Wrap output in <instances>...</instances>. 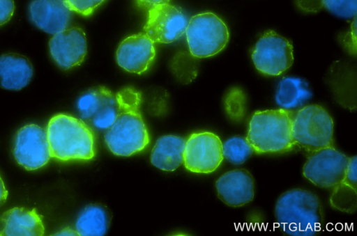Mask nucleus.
Listing matches in <instances>:
<instances>
[{
  "mask_svg": "<svg viewBox=\"0 0 357 236\" xmlns=\"http://www.w3.org/2000/svg\"><path fill=\"white\" fill-rule=\"evenodd\" d=\"M56 235H78L77 232L76 230H73L70 228H65L62 230H61L59 232H58Z\"/></svg>",
  "mask_w": 357,
  "mask_h": 236,
  "instance_id": "nucleus-31",
  "label": "nucleus"
},
{
  "mask_svg": "<svg viewBox=\"0 0 357 236\" xmlns=\"http://www.w3.org/2000/svg\"><path fill=\"white\" fill-rule=\"evenodd\" d=\"M105 0H64L68 8L83 16L91 15Z\"/></svg>",
  "mask_w": 357,
  "mask_h": 236,
  "instance_id": "nucleus-27",
  "label": "nucleus"
},
{
  "mask_svg": "<svg viewBox=\"0 0 357 236\" xmlns=\"http://www.w3.org/2000/svg\"><path fill=\"white\" fill-rule=\"evenodd\" d=\"M275 216L282 231L291 236L316 235L324 221L319 198L302 189H293L281 194L275 203Z\"/></svg>",
  "mask_w": 357,
  "mask_h": 236,
  "instance_id": "nucleus-2",
  "label": "nucleus"
},
{
  "mask_svg": "<svg viewBox=\"0 0 357 236\" xmlns=\"http://www.w3.org/2000/svg\"><path fill=\"white\" fill-rule=\"evenodd\" d=\"M155 57L154 42L144 32L123 39L116 53L118 65L124 70L137 74L146 72Z\"/></svg>",
  "mask_w": 357,
  "mask_h": 236,
  "instance_id": "nucleus-12",
  "label": "nucleus"
},
{
  "mask_svg": "<svg viewBox=\"0 0 357 236\" xmlns=\"http://www.w3.org/2000/svg\"><path fill=\"white\" fill-rule=\"evenodd\" d=\"M13 153L17 163L27 171L46 165L51 157L46 130L36 124L20 128L14 139Z\"/></svg>",
  "mask_w": 357,
  "mask_h": 236,
  "instance_id": "nucleus-10",
  "label": "nucleus"
},
{
  "mask_svg": "<svg viewBox=\"0 0 357 236\" xmlns=\"http://www.w3.org/2000/svg\"><path fill=\"white\" fill-rule=\"evenodd\" d=\"M33 76V66L24 56L7 53L0 56V87L19 91L25 87Z\"/></svg>",
  "mask_w": 357,
  "mask_h": 236,
  "instance_id": "nucleus-17",
  "label": "nucleus"
},
{
  "mask_svg": "<svg viewBox=\"0 0 357 236\" xmlns=\"http://www.w3.org/2000/svg\"><path fill=\"white\" fill-rule=\"evenodd\" d=\"M185 140L175 135L160 137L152 150L151 162L156 168L164 171H174L183 162Z\"/></svg>",
  "mask_w": 357,
  "mask_h": 236,
  "instance_id": "nucleus-19",
  "label": "nucleus"
},
{
  "mask_svg": "<svg viewBox=\"0 0 357 236\" xmlns=\"http://www.w3.org/2000/svg\"><path fill=\"white\" fill-rule=\"evenodd\" d=\"M14 10L13 0H0V25L7 23L11 19Z\"/></svg>",
  "mask_w": 357,
  "mask_h": 236,
  "instance_id": "nucleus-28",
  "label": "nucleus"
},
{
  "mask_svg": "<svg viewBox=\"0 0 357 236\" xmlns=\"http://www.w3.org/2000/svg\"><path fill=\"white\" fill-rule=\"evenodd\" d=\"M170 0H136L137 5L146 9H150L152 7L169 3Z\"/></svg>",
  "mask_w": 357,
  "mask_h": 236,
  "instance_id": "nucleus-29",
  "label": "nucleus"
},
{
  "mask_svg": "<svg viewBox=\"0 0 357 236\" xmlns=\"http://www.w3.org/2000/svg\"><path fill=\"white\" fill-rule=\"evenodd\" d=\"M253 152L251 145L245 137L233 136L222 143L224 158L234 164L244 163Z\"/></svg>",
  "mask_w": 357,
  "mask_h": 236,
  "instance_id": "nucleus-25",
  "label": "nucleus"
},
{
  "mask_svg": "<svg viewBox=\"0 0 357 236\" xmlns=\"http://www.w3.org/2000/svg\"><path fill=\"white\" fill-rule=\"evenodd\" d=\"M298 8L305 12H317L324 8L342 18L355 17L357 0H296Z\"/></svg>",
  "mask_w": 357,
  "mask_h": 236,
  "instance_id": "nucleus-22",
  "label": "nucleus"
},
{
  "mask_svg": "<svg viewBox=\"0 0 357 236\" xmlns=\"http://www.w3.org/2000/svg\"><path fill=\"white\" fill-rule=\"evenodd\" d=\"M251 56L259 72L278 76L293 64V47L287 38L273 31H267L258 39Z\"/></svg>",
  "mask_w": 357,
  "mask_h": 236,
  "instance_id": "nucleus-7",
  "label": "nucleus"
},
{
  "mask_svg": "<svg viewBox=\"0 0 357 236\" xmlns=\"http://www.w3.org/2000/svg\"><path fill=\"white\" fill-rule=\"evenodd\" d=\"M8 194V191L4 185L1 177L0 176V206L6 202Z\"/></svg>",
  "mask_w": 357,
  "mask_h": 236,
  "instance_id": "nucleus-30",
  "label": "nucleus"
},
{
  "mask_svg": "<svg viewBox=\"0 0 357 236\" xmlns=\"http://www.w3.org/2000/svg\"><path fill=\"white\" fill-rule=\"evenodd\" d=\"M49 49L52 58L61 69L77 66L87 52L85 33L79 27L67 28L52 37Z\"/></svg>",
  "mask_w": 357,
  "mask_h": 236,
  "instance_id": "nucleus-13",
  "label": "nucleus"
},
{
  "mask_svg": "<svg viewBox=\"0 0 357 236\" xmlns=\"http://www.w3.org/2000/svg\"><path fill=\"white\" fill-rule=\"evenodd\" d=\"M44 233L42 217L35 209L15 207L1 217L0 235L41 236Z\"/></svg>",
  "mask_w": 357,
  "mask_h": 236,
  "instance_id": "nucleus-16",
  "label": "nucleus"
},
{
  "mask_svg": "<svg viewBox=\"0 0 357 236\" xmlns=\"http://www.w3.org/2000/svg\"><path fill=\"white\" fill-rule=\"evenodd\" d=\"M311 95L304 80L296 77H285L279 83L275 100L282 109L289 110L303 104Z\"/></svg>",
  "mask_w": 357,
  "mask_h": 236,
  "instance_id": "nucleus-21",
  "label": "nucleus"
},
{
  "mask_svg": "<svg viewBox=\"0 0 357 236\" xmlns=\"http://www.w3.org/2000/svg\"><path fill=\"white\" fill-rule=\"evenodd\" d=\"M188 21L177 7L169 3L158 5L148 10L143 32L154 43H171L185 33Z\"/></svg>",
  "mask_w": 357,
  "mask_h": 236,
  "instance_id": "nucleus-11",
  "label": "nucleus"
},
{
  "mask_svg": "<svg viewBox=\"0 0 357 236\" xmlns=\"http://www.w3.org/2000/svg\"><path fill=\"white\" fill-rule=\"evenodd\" d=\"M71 12L64 0H33L29 8L31 22L52 35L67 29Z\"/></svg>",
  "mask_w": 357,
  "mask_h": 236,
  "instance_id": "nucleus-15",
  "label": "nucleus"
},
{
  "mask_svg": "<svg viewBox=\"0 0 357 236\" xmlns=\"http://www.w3.org/2000/svg\"><path fill=\"white\" fill-rule=\"evenodd\" d=\"M118 113L106 130L105 142L115 155L129 157L144 150L150 136L141 113L142 94L131 86L116 93Z\"/></svg>",
  "mask_w": 357,
  "mask_h": 236,
  "instance_id": "nucleus-1",
  "label": "nucleus"
},
{
  "mask_svg": "<svg viewBox=\"0 0 357 236\" xmlns=\"http://www.w3.org/2000/svg\"><path fill=\"white\" fill-rule=\"evenodd\" d=\"M218 198L230 207H241L255 196V181L246 169H234L222 175L215 182Z\"/></svg>",
  "mask_w": 357,
  "mask_h": 236,
  "instance_id": "nucleus-14",
  "label": "nucleus"
},
{
  "mask_svg": "<svg viewBox=\"0 0 357 236\" xmlns=\"http://www.w3.org/2000/svg\"><path fill=\"white\" fill-rule=\"evenodd\" d=\"M293 117L292 111L282 108L256 111L250 120L246 137L253 151L271 154L292 150Z\"/></svg>",
  "mask_w": 357,
  "mask_h": 236,
  "instance_id": "nucleus-4",
  "label": "nucleus"
},
{
  "mask_svg": "<svg viewBox=\"0 0 357 236\" xmlns=\"http://www.w3.org/2000/svg\"><path fill=\"white\" fill-rule=\"evenodd\" d=\"M51 157L62 162L87 161L96 155L92 129L82 119L59 113L46 129Z\"/></svg>",
  "mask_w": 357,
  "mask_h": 236,
  "instance_id": "nucleus-3",
  "label": "nucleus"
},
{
  "mask_svg": "<svg viewBox=\"0 0 357 236\" xmlns=\"http://www.w3.org/2000/svg\"><path fill=\"white\" fill-rule=\"evenodd\" d=\"M109 223V217L106 208L100 205L91 204L79 213L75 230L78 235L102 236L107 233Z\"/></svg>",
  "mask_w": 357,
  "mask_h": 236,
  "instance_id": "nucleus-20",
  "label": "nucleus"
},
{
  "mask_svg": "<svg viewBox=\"0 0 357 236\" xmlns=\"http://www.w3.org/2000/svg\"><path fill=\"white\" fill-rule=\"evenodd\" d=\"M333 208L342 212L352 214L357 208V159L349 157L343 179L333 187L330 196Z\"/></svg>",
  "mask_w": 357,
  "mask_h": 236,
  "instance_id": "nucleus-18",
  "label": "nucleus"
},
{
  "mask_svg": "<svg viewBox=\"0 0 357 236\" xmlns=\"http://www.w3.org/2000/svg\"><path fill=\"white\" fill-rule=\"evenodd\" d=\"M109 91V89L100 86L90 88L80 95L77 101V108L82 120L89 121L91 119Z\"/></svg>",
  "mask_w": 357,
  "mask_h": 236,
  "instance_id": "nucleus-23",
  "label": "nucleus"
},
{
  "mask_svg": "<svg viewBox=\"0 0 357 236\" xmlns=\"http://www.w3.org/2000/svg\"><path fill=\"white\" fill-rule=\"evenodd\" d=\"M185 33L190 53L198 58L218 54L225 49L229 39L227 26L211 12L192 17Z\"/></svg>",
  "mask_w": 357,
  "mask_h": 236,
  "instance_id": "nucleus-6",
  "label": "nucleus"
},
{
  "mask_svg": "<svg viewBox=\"0 0 357 236\" xmlns=\"http://www.w3.org/2000/svg\"><path fill=\"white\" fill-rule=\"evenodd\" d=\"M117 113L118 103L116 93L110 91L89 121L96 129L106 131L115 121Z\"/></svg>",
  "mask_w": 357,
  "mask_h": 236,
  "instance_id": "nucleus-24",
  "label": "nucleus"
},
{
  "mask_svg": "<svg viewBox=\"0 0 357 236\" xmlns=\"http://www.w3.org/2000/svg\"><path fill=\"white\" fill-rule=\"evenodd\" d=\"M224 107L227 116L231 121L241 122L247 111V97L245 92L238 86L231 88L224 97Z\"/></svg>",
  "mask_w": 357,
  "mask_h": 236,
  "instance_id": "nucleus-26",
  "label": "nucleus"
},
{
  "mask_svg": "<svg viewBox=\"0 0 357 236\" xmlns=\"http://www.w3.org/2000/svg\"><path fill=\"white\" fill-rule=\"evenodd\" d=\"M334 123L318 104L307 105L294 115L291 136L294 147L307 155L333 144Z\"/></svg>",
  "mask_w": 357,
  "mask_h": 236,
  "instance_id": "nucleus-5",
  "label": "nucleus"
},
{
  "mask_svg": "<svg viewBox=\"0 0 357 236\" xmlns=\"http://www.w3.org/2000/svg\"><path fill=\"white\" fill-rule=\"evenodd\" d=\"M223 159L222 142L217 134L211 132H195L185 140L183 164L189 171L213 173Z\"/></svg>",
  "mask_w": 357,
  "mask_h": 236,
  "instance_id": "nucleus-9",
  "label": "nucleus"
},
{
  "mask_svg": "<svg viewBox=\"0 0 357 236\" xmlns=\"http://www.w3.org/2000/svg\"><path fill=\"white\" fill-rule=\"evenodd\" d=\"M349 157L333 145L321 148L307 155L303 175L314 185L333 188L344 177Z\"/></svg>",
  "mask_w": 357,
  "mask_h": 236,
  "instance_id": "nucleus-8",
  "label": "nucleus"
}]
</instances>
